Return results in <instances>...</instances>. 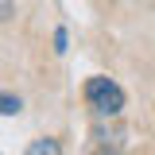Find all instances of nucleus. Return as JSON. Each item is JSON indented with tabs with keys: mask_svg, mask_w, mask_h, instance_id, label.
<instances>
[{
	"mask_svg": "<svg viewBox=\"0 0 155 155\" xmlns=\"http://www.w3.org/2000/svg\"><path fill=\"white\" fill-rule=\"evenodd\" d=\"M23 155H62V147H58V140H51V136H43V140H31Z\"/></svg>",
	"mask_w": 155,
	"mask_h": 155,
	"instance_id": "nucleus-2",
	"label": "nucleus"
},
{
	"mask_svg": "<svg viewBox=\"0 0 155 155\" xmlns=\"http://www.w3.org/2000/svg\"><path fill=\"white\" fill-rule=\"evenodd\" d=\"M66 43H70L66 27H58V31H54V54H66Z\"/></svg>",
	"mask_w": 155,
	"mask_h": 155,
	"instance_id": "nucleus-4",
	"label": "nucleus"
},
{
	"mask_svg": "<svg viewBox=\"0 0 155 155\" xmlns=\"http://www.w3.org/2000/svg\"><path fill=\"white\" fill-rule=\"evenodd\" d=\"M85 101L97 116H120L124 109V89L116 85L113 78H89L85 81Z\"/></svg>",
	"mask_w": 155,
	"mask_h": 155,
	"instance_id": "nucleus-1",
	"label": "nucleus"
},
{
	"mask_svg": "<svg viewBox=\"0 0 155 155\" xmlns=\"http://www.w3.org/2000/svg\"><path fill=\"white\" fill-rule=\"evenodd\" d=\"M19 109H23V101H19L16 93H4V89H0V116H16Z\"/></svg>",
	"mask_w": 155,
	"mask_h": 155,
	"instance_id": "nucleus-3",
	"label": "nucleus"
},
{
	"mask_svg": "<svg viewBox=\"0 0 155 155\" xmlns=\"http://www.w3.org/2000/svg\"><path fill=\"white\" fill-rule=\"evenodd\" d=\"M0 19H12V4L8 0H0Z\"/></svg>",
	"mask_w": 155,
	"mask_h": 155,
	"instance_id": "nucleus-5",
	"label": "nucleus"
}]
</instances>
